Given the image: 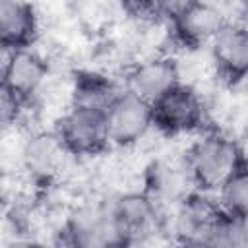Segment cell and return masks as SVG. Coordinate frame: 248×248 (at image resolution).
<instances>
[{
    "label": "cell",
    "mask_w": 248,
    "mask_h": 248,
    "mask_svg": "<svg viewBox=\"0 0 248 248\" xmlns=\"http://www.w3.org/2000/svg\"><path fill=\"white\" fill-rule=\"evenodd\" d=\"M184 161L196 188L213 194L248 163V155L236 140L221 132H205L186 149Z\"/></svg>",
    "instance_id": "1"
},
{
    "label": "cell",
    "mask_w": 248,
    "mask_h": 248,
    "mask_svg": "<svg viewBox=\"0 0 248 248\" xmlns=\"http://www.w3.org/2000/svg\"><path fill=\"white\" fill-rule=\"evenodd\" d=\"M110 217L122 246L143 244L157 232H167V213L145 190L124 192L108 202Z\"/></svg>",
    "instance_id": "2"
},
{
    "label": "cell",
    "mask_w": 248,
    "mask_h": 248,
    "mask_svg": "<svg viewBox=\"0 0 248 248\" xmlns=\"http://www.w3.org/2000/svg\"><path fill=\"white\" fill-rule=\"evenodd\" d=\"M60 242L76 248H110L122 246L110 217L108 202H83L76 205L64 219Z\"/></svg>",
    "instance_id": "3"
},
{
    "label": "cell",
    "mask_w": 248,
    "mask_h": 248,
    "mask_svg": "<svg viewBox=\"0 0 248 248\" xmlns=\"http://www.w3.org/2000/svg\"><path fill=\"white\" fill-rule=\"evenodd\" d=\"M54 132L72 157H97L110 147L103 110L70 105L56 120Z\"/></svg>",
    "instance_id": "4"
},
{
    "label": "cell",
    "mask_w": 248,
    "mask_h": 248,
    "mask_svg": "<svg viewBox=\"0 0 248 248\" xmlns=\"http://www.w3.org/2000/svg\"><path fill=\"white\" fill-rule=\"evenodd\" d=\"M219 213L221 205L217 198H211V192L194 190L170 207V215H167L165 229L180 244L205 246L211 227Z\"/></svg>",
    "instance_id": "5"
},
{
    "label": "cell",
    "mask_w": 248,
    "mask_h": 248,
    "mask_svg": "<svg viewBox=\"0 0 248 248\" xmlns=\"http://www.w3.org/2000/svg\"><path fill=\"white\" fill-rule=\"evenodd\" d=\"M151 112L153 128L165 136L192 134L205 122V105L200 93L182 81L151 103Z\"/></svg>",
    "instance_id": "6"
},
{
    "label": "cell",
    "mask_w": 248,
    "mask_h": 248,
    "mask_svg": "<svg viewBox=\"0 0 248 248\" xmlns=\"http://www.w3.org/2000/svg\"><path fill=\"white\" fill-rule=\"evenodd\" d=\"M105 118L110 145L114 147H132L153 128L151 103L140 99L124 87L107 108Z\"/></svg>",
    "instance_id": "7"
},
{
    "label": "cell",
    "mask_w": 248,
    "mask_h": 248,
    "mask_svg": "<svg viewBox=\"0 0 248 248\" xmlns=\"http://www.w3.org/2000/svg\"><path fill=\"white\" fill-rule=\"evenodd\" d=\"M211 62L219 79L236 85L248 78V27L240 21H227L209 43Z\"/></svg>",
    "instance_id": "8"
},
{
    "label": "cell",
    "mask_w": 248,
    "mask_h": 248,
    "mask_svg": "<svg viewBox=\"0 0 248 248\" xmlns=\"http://www.w3.org/2000/svg\"><path fill=\"white\" fill-rule=\"evenodd\" d=\"M4 54L2 91L29 105L48 78V62L33 48H19Z\"/></svg>",
    "instance_id": "9"
},
{
    "label": "cell",
    "mask_w": 248,
    "mask_h": 248,
    "mask_svg": "<svg viewBox=\"0 0 248 248\" xmlns=\"http://www.w3.org/2000/svg\"><path fill=\"white\" fill-rule=\"evenodd\" d=\"M143 190L165 209L176 205L190 192L198 190L190 170L186 167L184 155L178 159L159 157L153 159L143 172Z\"/></svg>",
    "instance_id": "10"
},
{
    "label": "cell",
    "mask_w": 248,
    "mask_h": 248,
    "mask_svg": "<svg viewBox=\"0 0 248 248\" xmlns=\"http://www.w3.org/2000/svg\"><path fill=\"white\" fill-rule=\"evenodd\" d=\"M227 21L229 19L225 17V12L217 4H213L211 0H198L184 12H180L176 17H172L169 23L172 39L180 46L202 48L209 46V43L215 39V35Z\"/></svg>",
    "instance_id": "11"
},
{
    "label": "cell",
    "mask_w": 248,
    "mask_h": 248,
    "mask_svg": "<svg viewBox=\"0 0 248 248\" xmlns=\"http://www.w3.org/2000/svg\"><path fill=\"white\" fill-rule=\"evenodd\" d=\"M180 83V68L170 56H153L134 64L124 78V89L147 103H155Z\"/></svg>",
    "instance_id": "12"
},
{
    "label": "cell",
    "mask_w": 248,
    "mask_h": 248,
    "mask_svg": "<svg viewBox=\"0 0 248 248\" xmlns=\"http://www.w3.org/2000/svg\"><path fill=\"white\" fill-rule=\"evenodd\" d=\"M68 155L56 132H35L21 147V167L37 186H48Z\"/></svg>",
    "instance_id": "13"
},
{
    "label": "cell",
    "mask_w": 248,
    "mask_h": 248,
    "mask_svg": "<svg viewBox=\"0 0 248 248\" xmlns=\"http://www.w3.org/2000/svg\"><path fill=\"white\" fill-rule=\"evenodd\" d=\"M39 39V16L27 0H0V45L4 52L33 48Z\"/></svg>",
    "instance_id": "14"
},
{
    "label": "cell",
    "mask_w": 248,
    "mask_h": 248,
    "mask_svg": "<svg viewBox=\"0 0 248 248\" xmlns=\"http://www.w3.org/2000/svg\"><path fill=\"white\" fill-rule=\"evenodd\" d=\"M120 91L122 89L116 85V81L107 74L95 70H78L72 78L70 105L107 112Z\"/></svg>",
    "instance_id": "15"
},
{
    "label": "cell",
    "mask_w": 248,
    "mask_h": 248,
    "mask_svg": "<svg viewBox=\"0 0 248 248\" xmlns=\"http://www.w3.org/2000/svg\"><path fill=\"white\" fill-rule=\"evenodd\" d=\"M205 246H223V248L248 246V219L221 209L219 217L211 227Z\"/></svg>",
    "instance_id": "16"
},
{
    "label": "cell",
    "mask_w": 248,
    "mask_h": 248,
    "mask_svg": "<svg viewBox=\"0 0 248 248\" xmlns=\"http://www.w3.org/2000/svg\"><path fill=\"white\" fill-rule=\"evenodd\" d=\"M215 194L221 209L248 219V163L240 167Z\"/></svg>",
    "instance_id": "17"
},
{
    "label": "cell",
    "mask_w": 248,
    "mask_h": 248,
    "mask_svg": "<svg viewBox=\"0 0 248 248\" xmlns=\"http://www.w3.org/2000/svg\"><path fill=\"white\" fill-rule=\"evenodd\" d=\"M120 6L128 17L138 21H149L161 17L159 0H120Z\"/></svg>",
    "instance_id": "18"
},
{
    "label": "cell",
    "mask_w": 248,
    "mask_h": 248,
    "mask_svg": "<svg viewBox=\"0 0 248 248\" xmlns=\"http://www.w3.org/2000/svg\"><path fill=\"white\" fill-rule=\"evenodd\" d=\"M198 0H159L161 6V17H167L169 21L176 17L180 12H184L188 6H192Z\"/></svg>",
    "instance_id": "19"
},
{
    "label": "cell",
    "mask_w": 248,
    "mask_h": 248,
    "mask_svg": "<svg viewBox=\"0 0 248 248\" xmlns=\"http://www.w3.org/2000/svg\"><path fill=\"white\" fill-rule=\"evenodd\" d=\"M240 10H244V12H248V0H232Z\"/></svg>",
    "instance_id": "20"
}]
</instances>
